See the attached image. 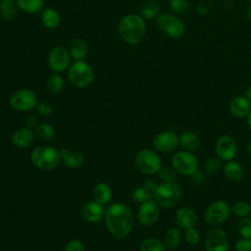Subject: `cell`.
Here are the masks:
<instances>
[{"mask_svg":"<svg viewBox=\"0 0 251 251\" xmlns=\"http://www.w3.org/2000/svg\"><path fill=\"white\" fill-rule=\"evenodd\" d=\"M135 165L145 175H154L162 168L160 156L150 149L140 150L135 156Z\"/></svg>","mask_w":251,"mask_h":251,"instance_id":"52a82bcc","label":"cell"},{"mask_svg":"<svg viewBox=\"0 0 251 251\" xmlns=\"http://www.w3.org/2000/svg\"><path fill=\"white\" fill-rule=\"evenodd\" d=\"M247 125H248V127H249V129L251 130V110H250V112H249V114H248V119H247Z\"/></svg>","mask_w":251,"mask_h":251,"instance_id":"bcb514c9","label":"cell"},{"mask_svg":"<svg viewBox=\"0 0 251 251\" xmlns=\"http://www.w3.org/2000/svg\"><path fill=\"white\" fill-rule=\"evenodd\" d=\"M160 178L163 179L165 182H170V181H174V179L176 178V171L175 169H171V168H161L160 171L158 172Z\"/></svg>","mask_w":251,"mask_h":251,"instance_id":"f35d334b","label":"cell"},{"mask_svg":"<svg viewBox=\"0 0 251 251\" xmlns=\"http://www.w3.org/2000/svg\"><path fill=\"white\" fill-rule=\"evenodd\" d=\"M60 154L61 160L69 168L77 169L83 164V156L77 151H71L67 148H61Z\"/></svg>","mask_w":251,"mask_h":251,"instance_id":"ffe728a7","label":"cell"},{"mask_svg":"<svg viewBox=\"0 0 251 251\" xmlns=\"http://www.w3.org/2000/svg\"><path fill=\"white\" fill-rule=\"evenodd\" d=\"M171 10L176 15H185L188 11V3L186 0H170Z\"/></svg>","mask_w":251,"mask_h":251,"instance_id":"836d02e7","label":"cell"},{"mask_svg":"<svg viewBox=\"0 0 251 251\" xmlns=\"http://www.w3.org/2000/svg\"><path fill=\"white\" fill-rule=\"evenodd\" d=\"M0 213H1V204H0Z\"/></svg>","mask_w":251,"mask_h":251,"instance_id":"c3c4849f","label":"cell"},{"mask_svg":"<svg viewBox=\"0 0 251 251\" xmlns=\"http://www.w3.org/2000/svg\"><path fill=\"white\" fill-rule=\"evenodd\" d=\"M180 239L181 234L179 229L176 227H171L167 230L165 234V245L170 249L176 248L180 243Z\"/></svg>","mask_w":251,"mask_h":251,"instance_id":"83f0119b","label":"cell"},{"mask_svg":"<svg viewBox=\"0 0 251 251\" xmlns=\"http://www.w3.org/2000/svg\"><path fill=\"white\" fill-rule=\"evenodd\" d=\"M19 8L26 13H38L42 10L44 1L43 0H16Z\"/></svg>","mask_w":251,"mask_h":251,"instance_id":"4316f807","label":"cell"},{"mask_svg":"<svg viewBox=\"0 0 251 251\" xmlns=\"http://www.w3.org/2000/svg\"><path fill=\"white\" fill-rule=\"evenodd\" d=\"M9 102L15 110L26 112L32 110L36 106V96L32 90L22 88L12 93Z\"/></svg>","mask_w":251,"mask_h":251,"instance_id":"9c48e42d","label":"cell"},{"mask_svg":"<svg viewBox=\"0 0 251 251\" xmlns=\"http://www.w3.org/2000/svg\"><path fill=\"white\" fill-rule=\"evenodd\" d=\"M248 152H249V154L251 155V143L248 144Z\"/></svg>","mask_w":251,"mask_h":251,"instance_id":"7dc6e473","label":"cell"},{"mask_svg":"<svg viewBox=\"0 0 251 251\" xmlns=\"http://www.w3.org/2000/svg\"><path fill=\"white\" fill-rule=\"evenodd\" d=\"M175 220L179 227L186 230L188 228L195 226L197 223V216L192 209L182 207L176 211Z\"/></svg>","mask_w":251,"mask_h":251,"instance_id":"e0dca14e","label":"cell"},{"mask_svg":"<svg viewBox=\"0 0 251 251\" xmlns=\"http://www.w3.org/2000/svg\"><path fill=\"white\" fill-rule=\"evenodd\" d=\"M206 251H227L228 241L226 232L219 227L212 228L205 239Z\"/></svg>","mask_w":251,"mask_h":251,"instance_id":"8fae6325","label":"cell"},{"mask_svg":"<svg viewBox=\"0 0 251 251\" xmlns=\"http://www.w3.org/2000/svg\"><path fill=\"white\" fill-rule=\"evenodd\" d=\"M246 98L249 100V102L251 103V85L248 86V88L246 89Z\"/></svg>","mask_w":251,"mask_h":251,"instance_id":"f6af8a7d","label":"cell"},{"mask_svg":"<svg viewBox=\"0 0 251 251\" xmlns=\"http://www.w3.org/2000/svg\"><path fill=\"white\" fill-rule=\"evenodd\" d=\"M146 25L142 17L136 14L125 16L119 24V33L128 44H138L144 38Z\"/></svg>","mask_w":251,"mask_h":251,"instance_id":"7a4b0ae2","label":"cell"},{"mask_svg":"<svg viewBox=\"0 0 251 251\" xmlns=\"http://www.w3.org/2000/svg\"><path fill=\"white\" fill-rule=\"evenodd\" d=\"M237 151L236 141L229 135L221 136L216 143V153L220 160L230 161Z\"/></svg>","mask_w":251,"mask_h":251,"instance_id":"5bb4252c","label":"cell"},{"mask_svg":"<svg viewBox=\"0 0 251 251\" xmlns=\"http://www.w3.org/2000/svg\"><path fill=\"white\" fill-rule=\"evenodd\" d=\"M230 207L223 200L212 203L205 212V221L208 225L218 226L224 223L230 214Z\"/></svg>","mask_w":251,"mask_h":251,"instance_id":"30bf717a","label":"cell"},{"mask_svg":"<svg viewBox=\"0 0 251 251\" xmlns=\"http://www.w3.org/2000/svg\"><path fill=\"white\" fill-rule=\"evenodd\" d=\"M159 12H160V6L156 1H153V0L145 2L141 9L142 17L148 20L159 16Z\"/></svg>","mask_w":251,"mask_h":251,"instance_id":"f1b7e54d","label":"cell"},{"mask_svg":"<svg viewBox=\"0 0 251 251\" xmlns=\"http://www.w3.org/2000/svg\"><path fill=\"white\" fill-rule=\"evenodd\" d=\"M172 165L176 172L183 176H192L197 171V158L188 151L176 152L172 158Z\"/></svg>","mask_w":251,"mask_h":251,"instance_id":"ba28073f","label":"cell"},{"mask_svg":"<svg viewBox=\"0 0 251 251\" xmlns=\"http://www.w3.org/2000/svg\"><path fill=\"white\" fill-rule=\"evenodd\" d=\"M180 145L187 151H195L200 146L199 137L190 131H184L179 136Z\"/></svg>","mask_w":251,"mask_h":251,"instance_id":"d4e9b609","label":"cell"},{"mask_svg":"<svg viewBox=\"0 0 251 251\" xmlns=\"http://www.w3.org/2000/svg\"><path fill=\"white\" fill-rule=\"evenodd\" d=\"M48 64L55 73L66 71L70 64V53L62 46L54 47L48 55Z\"/></svg>","mask_w":251,"mask_h":251,"instance_id":"7c38bea8","label":"cell"},{"mask_svg":"<svg viewBox=\"0 0 251 251\" xmlns=\"http://www.w3.org/2000/svg\"><path fill=\"white\" fill-rule=\"evenodd\" d=\"M30 160L36 168L43 171H50L60 164L61 154L54 147L38 146L32 150Z\"/></svg>","mask_w":251,"mask_h":251,"instance_id":"3957f363","label":"cell"},{"mask_svg":"<svg viewBox=\"0 0 251 251\" xmlns=\"http://www.w3.org/2000/svg\"><path fill=\"white\" fill-rule=\"evenodd\" d=\"M160 215V208L156 201L147 200L141 203L140 208L138 210L137 219L138 222L142 226H151L153 225L159 218Z\"/></svg>","mask_w":251,"mask_h":251,"instance_id":"4fadbf2b","label":"cell"},{"mask_svg":"<svg viewBox=\"0 0 251 251\" xmlns=\"http://www.w3.org/2000/svg\"><path fill=\"white\" fill-rule=\"evenodd\" d=\"M36 123H37V119L34 117V116H29L27 117L26 121H25V125L27 126V127L31 128L33 126H36Z\"/></svg>","mask_w":251,"mask_h":251,"instance_id":"ee69618b","label":"cell"},{"mask_svg":"<svg viewBox=\"0 0 251 251\" xmlns=\"http://www.w3.org/2000/svg\"><path fill=\"white\" fill-rule=\"evenodd\" d=\"M236 251H251V239L250 238H241L235 243Z\"/></svg>","mask_w":251,"mask_h":251,"instance_id":"60d3db41","label":"cell"},{"mask_svg":"<svg viewBox=\"0 0 251 251\" xmlns=\"http://www.w3.org/2000/svg\"><path fill=\"white\" fill-rule=\"evenodd\" d=\"M60 14L53 8L43 10L41 14V23L48 28H55L60 25Z\"/></svg>","mask_w":251,"mask_h":251,"instance_id":"cb8c5ba5","label":"cell"},{"mask_svg":"<svg viewBox=\"0 0 251 251\" xmlns=\"http://www.w3.org/2000/svg\"><path fill=\"white\" fill-rule=\"evenodd\" d=\"M226 177L231 181H240L244 176V171L240 164L236 162H227L224 167Z\"/></svg>","mask_w":251,"mask_h":251,"instance_id":"7402d4cb","label":"cell"},{"mask_svg":"<svg viewBox=\"0 0 251 251\" xmlns=\"http://www.w3.org/2000/svg\"><path fill=\"white\" fill-rule=\"evenodd\" d=\"M179 139L173 131H163L157 134L153 139L155 149L160 152H172L178 145Z\"/></svg>","mask_w":251,"mask_h":251,"instance_id":"9a60e30c","label":"cell"},{"mask_svg":"<svg viewBox=\"0 0 251 251\" xmlns=\"http://www.w3.org/2000/svg\"><path fill=\"white\" fill-rule=\"evenodd\" d=\"M71 83L77 88L88 87L94 79V74L88 64L82 61L75 62L68 73Z\"/></svg>","mask_w":251,"mask_h":251,"instance_id":"5b68a950","label":"cell"},{"mask_svg":"<svg viewBox=\"0 0 251 251\" xmlns=\"http://www.w3.org/2000/svg\"><path fill=\"white\" fill-rule=\"evenodd\" d=\"M181 197L179 185L175 181L164 182L157 186L154 192V198L158 205L164 208H170L177 204Z\"/></svg>","mask_w":251,"mask_h":251,"instance_id":"277c9868","label":"cell"},{"mask_svg":"<svg viewBox=\"0 0 251 251\" xmlns=\"http://www.w3.org/2000/svg\"><path fill=\"white\" fill-rule=\"evenodd\" d=\"M152 193H150L144 186L136 187L132 192V198L137 203H143L150 199Z\"/></svg>","mask_w":251,"mask_h":251,"instance_id":"e575fe53","label":"cell"},{"mask_svg":"<svg viewBox=\"0 0 251 251\" xmlns=\"http://www.w3.org/2000/svg\"><path fill=\"white\" fill-rule=\"evenodd\" d=\"M64 251H85V249L81 241L77 239H73L66 245Z\"/></svg>","mask_w":251,"mask_h":251,"instance_id":"b9f144b4","label":"cell"},{"mask_svg":"<svg viewBox=\"0 0 251 251\" xmlns=\"http://www.w3.org/2000/svg\"><path fill=\"white\" fill-rule=\"evenodd\" d=\"M34 139V132L29 127L16 130L12 135V142L19 148H26L31 145Z\"/></svg>","mask_w":251,"mask_h":251,"instance_id":"ac0fdd59","label":"cell"},{"mask_svg":"<svg viewBox=\"0 0 251 251\" xmlns=\"http://www.w3.org/2000/svg\"><path fill=\"white\" fill-rule=\"evenodd\" d=\"M18 4L15 0H2L0 2V15L4 20L11 21L15 19L18 13Z\"/></svg>","mask_w":251,"mask_h":251,"instance_id":"484cf974","label":"cell"},{"mask_svg":"<svg viewBox=\"0 0 251 251\" xmlns=\"http://www.w3.org/2000/svg\"><path fill=\"white\" fill-rule=\"evenodd\" d=\"M35 135L42 140H50L55 136V129L48 124H39L35 127Z\"/></svg>","mask_w":251,"mask_h":251,"instance_id":"f546056e","label":"cell"},{"mask_svg":"<svg viewBox=\"0 0 251 251\" xmlns=\"http://www.w3.org/2000/svg\"><path fill=\"white\" fill-rule=\"evenodd\" d=\"M87 51V44L81 38H75L70 43V55L75 61H81L86 56Z\"/></svg>","mask_w":251,"mask_h":251,"instance_id":"603a6c76","label":"cell"},{"mask_svg":"<svg viewBox=\"0 0 251 251\" xmlns=\"http://www.w3.org/2000/svg\"><path fill=\"white\" fill-rule=\"evenodd\" d=\"M47 86L51 93H54V94L60 93L64 88V79L60 75L53 74L50 75L48 79Z\"/></svg>","mask_w":251,"mask_h":251,"instance_id":"4dcf8cb0","label":"cell"},{"mask_svg":"<svg viewBox=\"0 0 251 251\" xmlns=\"http://www.w3.org/2000/svg\"><path fill=\"white\" fill-rule=\"evenodd\" d=\"M231 212L239 217V218H245L248 216L251 212V205L246 201H238L230 208Z\"/></svg>","mask_w":251,"mask_h":251,"instance_id":"d6a6232c","label":"cell"},{"mask_svg":"<svg viewBox=\"0 0 251 251\" xmlns=\"http://www.w3.org/2000/svg\"><path fill=\"white\" fill-rule=\"evenodd\" d=\"M157 186H158V185L156 184L155 180H153V179H147V180H145V182H144V187H145L150 193H153V194H154V192H155Z\"/></svg>","mask_w":251,"mask_h":251,"instance_id":"7bdbcfd3","label":"cell"},{"mask_svg":"<svg viewBox=\"0 0 251 251\" xmlns=\"http://www.w3.org/2000/svg\"><path fill=\"white\" fill-rule=\"evenodd\" d=\"M184 236H185L186 242L189 243L190 245H196L200 240V233L194 227L186 229Z\"/></svg>","mask_w":251,"mask_h":251,"instance_id":"8d00e7d4","label":"cell"},{"mask_svg":"<svg viewBox=\"0 0 251 251\" xmlns=\"http://www.w3.org/2000/svg\"><path fill=\"white\" fill-rule=\"evenodd\" d=\"M93 199L101 205H105L109 203L112 198V189L105 182H98L93 187Z\"/></svg>","mask_w":251,"mask_h":251,"instance_id":"44dd1931","label":"cell"},{"mask_svg":"<svg viewBox=\"0 0 251 251\" xmlns=\"http://www.w3.org/2000/svg\"><path fill=\"white\" fill-rule=\"evenodd\" d=\"M105 214L103 205L96 201H88L81 208V215L84 220L90 223L100 222Z\"/></svg>","mask_w":251,"mask_h":251,"instance_id":"2e32d148","label":"cell"},{"mask_svg":"<svg viewBox=\"0 0 251 251\" xmlns=\"http://www.w3.org/2000/svg\"><path fill=\"white\" fill-rule=\"evenodd\" d=\"M229 110L235 117L242 118L249 114L251 110L250 102L246 97L236 96L229 103Z\"/></svg>","mask_w":251,"mask_h":251,"instance_id":"d6986e66","label":"cell"},{"mask_svg":"<svg viewBox=\"0 0 251 251\" xmlns=\"http://www.w3.org/2000/svg\"><path fill=\"white\" fill-rule=\"evenodd\" d=\"M35 109H36V112L40 115V116H49L53 109H52V106L50 103H48L47 101H40L38 103H36V106H35Z\"/></svg>","mask_w":251,"mask_h":251,"instance_id":"ab89813d","label":"cell"},{"mask_svg":"<svg viewBox=\"0 0 251 251\" xmlns=\"http://www.w3.org/2000/svg\"><path fill=\"white\" fill-rule=\"evenodd\" d=\"M156 24L163 33L172 38H179L184 33V23L178 17L170 14H161L157 17Z\"/></svg>","mask_w":251,"mask_h":251,"instance_id":"8992f818","label":"cell"},{"mask_svg":"<svg viewBox=\"0 0 251 251\" xmlns=\"http://www.w3.org/2000/svg\"><path fill=\"white\" fill-rule=\"evenodd\" d=\"M104 218L108 230L117 238L126 236L133 226L132 212L122 203H114L105 210Z\"/></svg>","mask_w":251,"mask_h":251,"instance_id":"6da1fadb","label":"cell"},{"mask_svg":"<svg viewBox=\"0 0 251 251\" xmlns=\"http://www.w3.org/2000/svg\"><path fill=\"white\" fill-rule=\"evenodd\" d=\"M238 231L242 237L251 239V219L243 218L238 223Z\"/></svg>","mask_w":251,"mask_h":251,"instance_id":"d590c367","label":"cell"},{"mask_svg":"<svg viewBox=\"0 0 251 251\" xmlns=\"http://www.w3.org/2000/svg\"><path fill=\"white\" fill-rule=\"evenodd\" d=\"M220 168H221V162H220L219 157H211L206 161L205 169L208 173L214 174V173L218 172Z\"/></svg>","mask_w":251,"mask_h":251,"instance_id":"74e56055","label":"cell"},{"mask_svg":"<svg viewBox=\"0 0 251 251\" xmlns=\"http://www.w3.org/2000/svg\"><path fill=\"white\" fill-rule=\"evenodd\" d=\"M140 251H165V245L157 238H147L142 241Z\"/></svg>","mask_w":251,"mask_h":251,"instance_id":"1f68e13d","label":"cell"}]
</instances>
